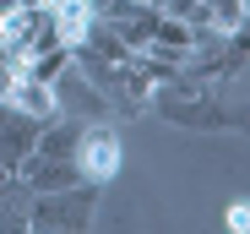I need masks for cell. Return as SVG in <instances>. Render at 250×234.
Segmentation results:
<instances>
[{"mask_svg": "<svg viewBox=\"0 0 250 234\" xmlns=\"http://www.w3.org/2000/svg\"><path fill=\"white\" fill-rule=\"evenodd\" d=\"M6 87H11V60L0 65V104H6Z\"/></svg>", "mask_w": 250, "mask_h": 234, "instance_id": "obj_8", "label": "cell"}, {"mask_svg": "<svg viewBox=\"0 0 250 234\" xmlns=\"http://www.w3.org/2000/svg\"><path fill=\"white\" fill-rule=\"evenodd\" d=\"M239 6L245 0H207V22L223 27V33H239Z\"/></svg>", "mask_w": 250, "mask_h": 234, "instance_id": "obj_6", "label": "cell"}, {"mask_svg": "<svg viewBox=\"0 0 250 234\" xmlns=\"http://www.w3.org/2000/svg\"><path fill=\"white\" fill-rule=\"evenodd\" d=\"M6 104H11V109H22V114H33V120H55V114H60V104H55V87L44 82V76H27V71H17V65H11Z\"/></svg>", "mask_w": 250, "mask_h": 234, "instance_id": "obj_5", "label": "cell"}, {"mask_svg": "<svg viewBox=\"0 0 250 234\" xmlns=\"http://www.w3.org/2000/svg\"><path fill=\"white\" fill-rule=\"evenodd\" d=\"M125 164V147H120V131L93 120V126H82L76 131V174L82 185H109Z\"/></svg>", "mask_w": 250, "mask_h": 234, "instance_id": "obj_2", "label": "cell"}, {"mask_svg": "<svg viewBox=\"0 0 250 234\" xmlns=\"http://www.w3.org/2000/svg\"><path fill=\"white\" fill-rule=\"evenodd\" d=\"M38 126H44V120H33V114H22V109H11V104H0V164H6L11 174H17V164L33 152Z\"/></svg>", "mask_w": 250, "mask_h": 234, "instance_id": "obj_4", "label": "cell"}, {"mask_svg": "<svg viewBox=\"0 0 250 234\" xmlns=\"http://www.w3.org/2000/svg\"><path fill=\"white\" fill-rule=\"evenodd\" d=\"M49 87H55V104L60 109L71 104L76 114H87V120H104V114H109V93L93 82L87 71H76V65H60V76H55Z\"/></svg>", "mask_w": 250, "mask_h": 234, "instance_id": "obj_3", "label": "cell"}, {"mask_svg": "<svg viewBox=\"0 0 250 234\" xmlns=\"http://www.w3.org/2000/svg\"><path fill=\"white\" fill-rule=\"evenodd\" d=\"M11 6H17V0H0V17H6V11H11Z\"/></svg>", "mask_w": 250, "mask_h": 234, "instance_id": "obj_10", "label": "cell"}, {"mask_svg": "<svg viewBox=\"0 0 250 234\" xmlns=\"http://www.w3.org/2000/svg\"><path fill=\"white\" fill-rule=\"evenodd\" d=\"M223 229H229V234H245V229H250V202H229Z\"/></svg>", "mask_w": 250, "mask_h": 234, "instance_id": "obj_7", "label": "cell"}, {"mask_svg": "<svg viewBox=\"0 0 250 234\" xmlns=\"http://www.w3.org/2000/svg\"><path fill=\"white\" fill-rule=\"evenodd\" d=\"M93 191L98 185H87L82 196H76V185H65V191H33L22 223L27 229H87L93 223Z\"/></svg>", "mask_w": 250, "mask_h": 234, "instance_id": "obj_1", "label": "cell"}, {"mask_svg": "<svg viewBox=\"0 0 250 234\" xmlns=\"http://www.w3.org/2000/svg\"><path fill=\"white\" fill-rule=\"evenodd\" d=\"M6 185H11V169H6V164H0V191H6Z\"/></svg>", "mask_w": 250, "mask_h": 234, "instance_id": "obj_9", "label": "cell"}]
</instances>
